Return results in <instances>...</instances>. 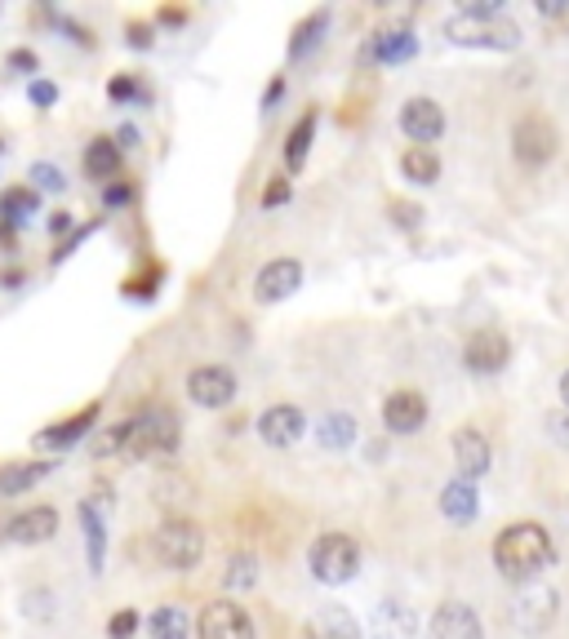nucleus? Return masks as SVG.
<instances>
[{
  "instance_id": "nucleus-1",
  "label": "nucleus",
  "mask_w": 569,
  "mask_h": 639,
  "mask_svg": "<svg viewBox=\"0 0 569 639\" xmlns=\"http://www.w3.org/2000/svg\"><path fill=\"white\" fill-rule=\"evenodd\" d=\"M552 560H556V542H552V533L543 524H534V520L507 524L494 537V568L516 586L539 582V573L552 568Z\"/></svg>"
},
{
  "instance_id": "nucleus-2",
  "label": "nucleus",
  "mask_w": 569,
  "mask_h": 639,
  "mask_svg": "<svg viewBox=\"0 0 569 639\" xmlns=\"http://www.w3.org/2000/svg\"><path fill=\"white\" fill-rule=\"evenodd\" d=\"M182 439V426H178V413L169 405H142L134 418H129V445L125 453L129 458H169Z\"/></svg>"
},
{
  "instance_id": "nucleus-3",
  "label": "nucleus",
  "mask_w": 569,
  "mask_h": 639,
  "mask_svg": "<svg viewBox=\"0 0 569 639\" xmlns=\"http://www.w3.org/2000/svg\"><path fill=\"white\" fill-rule=\"evenodd\" d=\"M445 36L467 49H494V54H511V49H520V40H526L507 14H467V10L445 23Z\"/></svg>"
},
{
  "instance_id": "nucleus-4",
  "label": "nucleus",
  "mask_w": 569,
  "mask_h": 639,
  "mask_svg": "<svg viewBox=\"0 0 569 639\" xmlns=\"http://www.w3.org/2000/svg\"><path fill=\"white\" fill-rule=\"evenodd\" d=\"M307 568L325 586H347L361 573V547L347 533H320L307 547Z\"/></svg>"
},
{
  "instance_id": "nucleus-5",
  "label": "nucleus",
  "mask_w": 569,
  "mask_h": 639,
  "mask_svg": "<svg viewBox=\"0 0 569 639\" xmlns=\"http://www.w3.org/2000/svg\"><path fill=\"white\" fill-rule=\"evenodd\" d=\"M152 555L161 568H174V573H192L205 555V533L197 520H165L156 533H152Z\"/></svg>"
},
{
  "instance_id": "nucleus-6",
  "label": "nucleus",
  "mask_w": 569,
  "mask_h": 639,
  "mask_svg": "<svg viewBox=\"0 0 569 639\" xmlns=\"http://www.w3.org/2000/svg\"><path fill=\"white\" fill-rule=\"evenodd\" d=\"M560 146V133L552 125V116L543 112H526L516 125H511V156L526 165V169H543Z\"/></svg>"
},
{
  "instance_id": "nucleus-7",
  "label": "nucleus",
  "mask_w": 569,
  "mask_h": 639,
  "mask_svg": "<svg viewBox=\"0 0 569 639\" xmlns=\"http://www.w3.org/2000/svg\"><path fill=\"white\" fill-rule=\"evenodd\" d=\"M560 613V596L552 591L547 582H526L516 586V600H511V617L526 635H543Z\"/></svg>"
},
{
  "instance_id": "nucleus-8",
  "label": "nucleus",
  "mask_w": 569,
  "mask_h": 639,
  "mask_svg": "<svg viewBox=\"0 0 569 639\" xmlns=\"http://www.w3.org/2000/svg\"><path fill=\"white\" fill-rule=\"evenodd\" d=\"M236 373L227 365H201L187 373V396H192V405L201 409H227L236 400Z\"/></svg>"
},
{
  "instance_id": "nucleus-9",
  "label": "nucleus",
  "mask_w": 569,
  "mask_h": 639,
  "mask_svg": "<svg viewBox=\"0 0 569 639\" xmlns=\"http://www.w3.org/2000/svg\"><path fill=\"white\" fill-rule=\"evenodd\" d=\"M507 356H511V342L498 329H477L467 337V347H463V365H467V373H477V378H494L498 369H507Z\"/></svg>"
},
{
  "instance_id": "nucleus-10",
  "label": "nucleus",
  "mask_w": 569,
  "mask_h": 639,
  "mask_svg": "<svg viewBox=\"0 0 569 639\" xmlns=\"http://www.w3.org/2000/svg\"><path fill=\"white\" fill-rule=\"evenodd\" d=\"M197 635L201 639H254V622L241 604H231V600H214L201 609L197 617Z\"/></svg>"
},
{
  "instance_id": "nucleus-11",
  "label": "nucleus",
  "mask_w": 569,
  "mask_h": 639,
  "mask_svg": "<svg viewBox=\"0 0 569 639\" xmlns=\"http://www.w3.org/2000/svg\"><path fill=\"white\" fill-rule=\"evenodd\" d=\"M303 284V263L299 258H271L258 276H254V298L263 303V307H271V303H284L290 293Z\"/></svg>"
},
{
  "instance_id": "nucleus-12",
  "label": "nucleus",
  "mask_w": 569,
  "mask_h": 639,
  "mask_svg": "<svg viewBox=\"0 0 569 639\" xmlns=\"http://www.w3.org/2000/svg\"><path fill=\"white\" fill-rule=\"evenodd\" d=\"M99 413H103V405H99V400H89V405L76 409L72 418H63V422H54V426L36 431V449H54V453H63V449L80 445V439L93 431V422H99Z\"/></svg>"
},
{
  "instance_id": "nucleus-13",
  "label": "nucleus",
  "mask_w": 569,
  "mask_h": 639,
  "mask_svg": "<svg viewBox=\"0 0 569 639\" xmlns=\"http://www.w3.org/2000/svg\"><path fill=\"white\" fill-rule=\"evenodd\" d=\"M422 422H427V396H422V391L401 386V391H392V396L383 400V426L392 435H418Z\"/></svg>"
},
{
  "instance_id": "nucleus-14",
  "label": "nucleus",
  "mask_w": 569,
  "mask_h": 639,
  "mask_svg": "<svg viewBox=\"0 0 569 639\" xmlns=\"http://www.w3.org/2000/svg\"><path fill=\"white\" fill-rule=\"evenodd\" d=\"M303 431H307V418H303L299 405H271V409L258 413V435H263V445H271V449L299 445Z\"/></svg>"
},
{
  "instance_id": "nucleus-15",
  "label": "nucleus",
  "mask_w": 569,
  "mask_h": 639,
  "mask_svg": "<svg viewBox=\"0 0 569 639\" xmlns=\"http://www.w3.org/2000/svg\"><path fill=\"white\" fill-rule=\"evenodd\" d=\"M401 129L414 138V146H432L441 133H445V112L437 98H409V103L401 107Z\"/></svg>"
},
{
  "instance_id": "nucleus-16",
  "label": "nucleus",
  "mask_w": 569,
  "mask_h": 639,
  "mask_svg": "<svg viewBox=\"0 0 569 639\" xmlns=\"http://www.w3.org/2000/svg\"><path fill=\"white\" fill-rule=\"evenodd\" d=\"M450 445H454L458 480H471V484H477V480L490 471V462H494V449H490V439H485L477 426H458Z\"/></svg>"
},
{
  "instance_id": "nucleus-17",
  "label": "nucleus",
  "mask_w": 569,
  "mask_h": 639,
  "mask_svg": "<svg viewBox=\"0 0 569 639\" xmlns=\"http://www.w3.org/2000/svg\"><path fill=\"white\" fill-rule=\"evenodd\" d=\"M427 639H485V635H481L477 609L450 600L432 613V622H427Z\"/></svg>"
},
{
  "instance_id": "nucleus-18",
  "label": "nucleus",
  "mask_w": 569,
  "mask_h": 639,
  "mask_svg": "<svg viewBox=\"0 0 569 639\" xmlns=\"http://www.w3.org/2000/svg\"><path fill=\"white\" fill-rule=\"evenodd\" d=\"M54 533H59V511L50 502H36V507L10 515V542H18V547H40V542H50Z\"/></svg>"
},
{
  "instance_id": "nucleus-19",
  "label": "nucleus",
  "mask_w": 569,
  "mask_h": 639,
  "mask_svg": "<svg viewBox=\"0 0 569 639\" xmlns=\"http://www.w3.org/2000/svg\"><path fill=\"white\" fill-rule=\"evenodd\" d=\"M418 54V36L409 31V27H392V31H374L369 40H365V63H409Z\"/></svg>"
},
{
  "instance_id": "nucleus-20",
  "label": "nucleus",
  "mask_w": 569,
  "mask_h": 639,
  "mask_svg": "<svg viewBox=\"0 0 569 639\" xmlns=\"http://www.w3.org/2000/svg\"><path fill=\"white\" fill-rule=\"evenodd\" d=\"M54 458H23V462H0V498H23L45 475H54Z\"/></svg>"
},
{
  "instance_id": "nucleus-21",
  "label": "nucleus",
  "mask_w": 569,
  "mask_h": 639,
  "mask_svg": "<svg viewBox=\"0 0 569 639\" xmlns=\"http://www.w3.org/2000/svg\"><path fill=\"white\" fill-rule=\"evenodd\" d=\"M369 639H418V617L401 600H383L369 617Z\"/></svg>"
},
{
  "instance_id": "nucleus-22",
  "label": "nucleus",
  "mask_w": 569,
  "mask_h": 639,
  "mask_svg": "<svg viewBox=\"0 0 569 639\" xmlns=\"http://www.w3.org/2000/svg\"><path fill=\"white\" fill-rule=\"evenodd\" d=\"M307 639H365V630L356 626V617L343 604H320L307 617Z\"/></svg>"
},
{
  "instance_id": "nucleus-23",
  "label": "nucleus",
  "mask_w": 569,
  "mask_h": 639,
  "mask_svg": "<svg viewBox=\"0 0 569 639\" xmlns=\"http://www.w3.org/2000/svg\"><path fill=\"white\" fill-rule=\"evenodd\" d=\"M441 511H445V520H454V524H471V520L481 515V494H477V484L454 475V480L441 488Z\"/></svg>"
},
{
  "instance_id": "nucleus-24",
  "label": "nucleus",
  "mask_w": 569,
  "mask_h": 639,
  "mask_svg": "<svg viewBox=\"0 0 569 639\" xmlns=\"http://www.w3.org/2000/svg\"><path fill=\"white\" fill-rule=\"evenodd\" d=\"M85 174L93 182H103V187L121 178V146H116V138H108V133L89 138V146H85Z\"/></svg>"
},
{
  "instance_id": "nucleus-25",
  "label": "nucleus",
  "mask_w": 569,
  "mask_h": 639,
  "mask_svg": "<svg viewBox=\"0 0 569 639\" xmlns=\"http://www.w3.org/2000/svg\"><path fill=\"white\" fill-rule=\"evenodd\" d=\"M80 528H85V555H89V573H103L108 564V524H103V511L99 502H80Z\"/></svg>"
},
{
  "instance_id": "nucleus-26",
  "label": "nucleus",
  "mask_w": 569,
  "mask_h": 639,
  "mask_svg": "<svg viewBox=\"0 0 569 639\" xmlns=\"http://www.w3.org/2000/svg\"><path fill=\"white\" fill-rule=\"evenodd\" d=\"M316 439H320V449L343 453V449H352L356 439H361V426H356L352 413H325L320 426H316Z\"/></svg>"
},
{
  "instance_id": "nucleus-27",
  "label": "nucleus",
  "mask_w": 569,
  "mask_h": 639,
  "mask_svg": "<svg viewBox=\"0 0 569 639\" xmlns=\"http://www.w3.org/2000/svg\"><path fill=\"white\" fill-rule=\"evenodd\" d=\"M312 142H316V112H303L290 129V138H284V169L299 174L307 165V152H312Z\"/></svg>"
},
{
  "instance_id": "nucleus-28",
  "label": "nucleus",
  "mask_w": 569,
  "mask_h": 639,
  "mask_svg": "<svg viewBox=\"0 0 569 639\" xmlns=\"http://www.w3.org/2000/svg\"><path fill=\"white\" fill-rule=\"evenodd\" d=\"M401 174L414 187H432V182H441V156L432 152V146H409V152L401 156Z\"/></svg>"
},
{
  "instance_id": "nucleus-29",
  "label": "nucleus",
  "mask_w": 569,
  "mask_h": 639,
  "mask_svg": "<svg viewBox=\"0 0 569 639\" xmlns=\"http://www.w3.org/2000/svg\"><path fill=\"white\" fill-rule=\"evenodd\" d=\"M148 635L152 639H187V635H192V617H187L182 604H161L148 617Z\"/></svg>"
},
{
  "instance_id": "nucleus-30",
  "label": "nucleus",
  "mask_w": 569,
  "mask_h": 639,
  "mask_svg": "<svg viewBox=\"0 0 569 639\" xmlns=\"http://www.w3.org/2000/svg\"><path fill=\"white\" fill-rule=\"evenodd\" d=\"M40 209V191L36 187H5L0 191V218L5 222H14V227H23L27 222V214H36Z\"/></svg>"
},
{
  "instance_id": "nucleus-31",
  "label": "nucleus",
  "mask_w": 569,
  "mask_h": 639,
  "mask_svg": "<svg viewBox=\"0 0 569 639\" xmlns=\"http://www.w3.org/2000/svg\"><path fill=\"white\" fill-rule=\"evenodd\" d=\"M325 27H329V10H316V14H307L299 27H294V40H290V59H303L307 49L325 36Z\"/></svg>"
},
{
  "instance_id": "nucleus-32",
  "label": "nucleus",
  "mask_w": 569,
  "mask_h": 639,
  "mask_svg": "<svg viewBox=\"0 0 569 639\" xmlns=\"http://www.w3.org/2000/svg\"><path fill=\"white\" fill-rule=\"evenodd\" d=\"M223 582L231 586V591H250V586L258 582V560H254V555H245V551H241V555H231V560H227Z\"/></svg>"
},
{
  "instance_id": "nucleus-33",
  "label": "nucleus",
  "mask_w": 569,
  "mask_h": 639,
  "mask_svg": "<svg viewBox=\"0 0 569 639\" xmlns=\"http://www.w3.org/2000/svg\"><path fill=\"white\" fill-rule=\"evenodd\" d=\"M125 445H129V418L116 422V426H108V431H99V439H93V458L125 453Z\"/></svg>"
},
{
  "instance_id": "nucleus-34",
  "label": "nucleus",
  "mask_w": 569,
  "mask_h": 639,
  "mask_svg": "<svg viewBox=\"0 0 569 639\" xmlns=\"http://www.w3.org/2000/svg\"><path fill=\"white\" fill-rule=\"evenodd\" d=\"M31 187H36V191H63V187H67V178H63V169H59V165L40 161V165H31Z\"/></svg>"
},
{
  "instance_id": "nucleus-35",
  "label": "nucleus",
  "mask_w": 569,
  "mask_h": 639,
  "mask_svg": "<svg viewBox=\"0 0 569 639\" xmlns=\"http://www.w3.org/2000/svg\"><path fill=\"white\" fill-rule=\"evenodd\" d=\"M138 626H142V617L134 609H121V613L108 617V639H134Z\"/></svg>"
},
{
  "instance_id": "nucleus-36",
  "label": "nucleus",
  "mask_w": 569,
  "mask_h": 639,
  "mask_svg": "<svg viewBox=\"0 0 569 639\" xmlns=\"http://www.w3.org/2000/svg\"><path fill=\"white\" fill-rule=\"evenodd\" d=\"M108 98H112V103H134V98H148V93H142V85L134 76H112L108 80Z\"/></svg>"
},
{
  "instance_id": "nucleus-37",
  "label": "nucleus",
  "mask_w": 569,
  "mask_h": 639,
  "mask_svg": "<svg viewBox=\"0 0 569 639\" xmlns=\"http://www.w3.org/2000/svg\"><path fill=\"white\" fill-rule=\"evenodd\" d=\"M27 98H31V107L50 112V107L59 103V85H54V80H31V85H27Z\"/></svg>"
},
{
  "instance_id": "nucleus-38",
  "label": "nucleus",
  "mask_w": 569,
  "mask_h": 639,
  "mask_svg": "<svg viewBox=\"0 0 569 639\" xmlns=\"http://www.w3.org/2000/svg\"><path fill=\"white\" fill-rule=\"evenodd\" d=\"M129 201H134V182L116 178V182H108V187H103V205H108V209H125Z\"/></svg>"
},
{
  "instance_id": "nucleus-39",
  "label": "nucleus",
  "mask_w": 569,
  "mask_h": 639,
  "mask_svg": "<svg viewBox=\"0 0 569 639\" xmlns=\"http://www.w3.org/2000/svg\"><path fill=\"white\" fill-rule=\"evenodd\" d=\"M290 195H294V187H290V178H271L267 182V191H263V209H276V205H284V201H290Z\"/></svg>"
},
{
  "instance_id": "nucleus-40",
  "label": "nucleus",
  "mask_w": 569,
  "mask_h": 639,
  "mask_svg": "<svg viewBox=\"0 0 569 639\" xmlns=\"http://www.w3.org/2000/svg\"><path fill=\"white\" fill-rule=\"evenodd\" d=\"M418 214H422L418 205H409V201H392V222H396V227L414 231V227H418Z\"/></svg>"
},
{
  "instance_id": "nucleus-41",
  "label": "nucleus",
  "mask_w": 569,
  "mask_h": 639,
  "mask_svg": "<svg viewBox=\"0 0 569 639\" xmlns=\"http://www.w3.org/2000/svg\"><path fill=\"white\" fill-rule=\"evenodd\" d=\"M14 72H23V76H31V72H40V59L31 54V49H10V59H5Z\"/></svg>"
},
{
  "instance_id": "nucleus-42",
  "label": "nucleus",
  "mask_w": 569,
  "mask_h": 639,
  "mask_svg": "<svg viewBox=\"0 0 569 639\" xmlns=\"http://www.w3.org/2000/svg\"><path fill=\"white\" fill-rule=\"evenodd\" d=\"M125 36H129V44H134V49H152V40H156L152 23H129V27H125Z\"/></svg>"
},
{
  "instance_id": "nucleus-43",
  "label": "nucleus",
  "mask_w": 569,
  "mask_h": 639,
  "mask_svg": "<svg viewBox=\"0 0 569 639\" xmlns=\"http://www.w3.org/2000/svg\"><path fill=\"white\" fill-rule=\"evenodd\" d=\"M547 431L556 445H569V413H547Z\"/></svg>"
},
{
  "instance_id": "nucleus-44",
  "label": "nucleus",
  "mask_w": 569,
  "mask_h": 639,
  "mask_svg": "<svg viewBox=\"0 0 569 639\" xmlns=\"http://www.w3.org/2000/svg\"><path fill=\"white\" fill-rule=\"evenodd\" d=\"M280 98H284V76H276V80L267 85V93H263V112H276Z\"/></svg>"
},
{
  "instance_id": "nucleus-45",
  "label": "nucleus",
  "mask_w": 569,
  "mask_h": 639,
  "mask_svg": "<svg viewBox=\"0 0 569 639\" xmlns=\"http://www.w3.org/2000/svg\"><path fill=\"white\" fill-rule=\"evenodd\" d=\"M72 222H76V218H72L67 209H54V218H50V235H67V231H72Z\"/></svg>"
},
{
  "instance_id": "nucleus-46",
  "label": "nucleus",
  "mask_w": 569,
  "mask_h": 639,
  "mask_svg": "<svg viewBox=\"0 0 569 639\" xmlns=\"http://www.w3.org/2000/svg\"><path fill=\"white\" fill-rule=\"evenodd\" d=\"M156 23H165V27H182V23H187V10H174V5H165V10L156 14Z\"/></svg>"
},
{
  "instance_id": "nucleus-47",
  "label": "nucleus",
  "mask_w": 569,
  "mask_h": 639,
  "mask_svg": "<svg viewBox=\"0 0 569 639\" xmlns=\"http://www.w3.org/2000/svg\"><path fill=\"white\" fill-rule=\"evenodd\" d=\"M116 146H138V129H134V125H121V133H116Z\"/></svg>"
},
{
  "instance_id": "nucleus-48",
  "label": "nucleus",
  "mask_w": 569,
  "mask_h": 639,
  "mask_svg": "<svg viewBox=\"0 0 569 639\" xmlns=\"http://www.w3.org/2000/svg\"><path fill=\"white\" fill-rule=\"evenodd\" d=\"M0 280H5V289H23V284H27V271L18 267V271H5V276H0Z\"/></svg>"
},
{
  "instance_id": "nucleus-49",
  "label": "nucleus",
  "mask_w": 569,
  "mask_h": 639,
  "mask_svg": "<svg viewBox=\"0 0 569 639\" xmlns=\"http://www.w3.org/2000/svg\"><path fill=\"white\" fill-rule=\"evenodd\" d=\"M560 405H565V413H569V369L560 373Z\"/></svg>"
},
{
  "instance_id": "nucleus-50",
  "label": "nucleus",
  "mask_w": 569,
  "mask_h": 639,
  "mask_svg": "<svg viewBox=\"0 0 569 639\" xmlns=\"http://www.w3.org/2000/svg\"><path fill=\"white\" fill-rule=\"evenodd\" d=\"M0 152H5V142H0Z\"/></svg>"
}]
</instances>
